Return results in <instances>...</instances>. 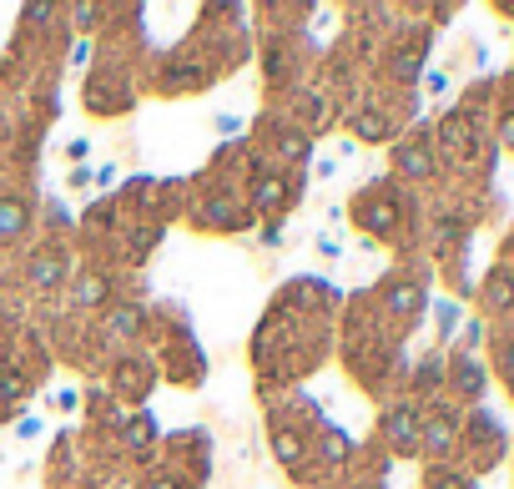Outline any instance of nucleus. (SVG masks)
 I'll return each mask as SVG.
<instances>
[{"mask_svg":"<svg viewBox=\"0 0 514 489\" xmlns=\"http://www.w3.org/2000/svg\"><path fill=\"white\" fill-rule=\"evenodd\" d=\"M20 227H26V207H15V202H0V238H15Z\"/></svg>","mask_w":514,"mask_h":489,"instance_id":"1","label":"nucleus"}]
</instances>
